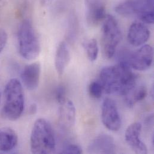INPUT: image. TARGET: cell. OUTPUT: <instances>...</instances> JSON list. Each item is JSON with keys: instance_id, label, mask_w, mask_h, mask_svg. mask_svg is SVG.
<instances>
[{"instance_id": "cell-1", "label": "cell", "mask_w": 154, "mask_h": 154, "mask_svg": "<svg viewBox=\"0 0 154 154\" xmlns=\"http://www.w3.org/2000/svg\"><path fill=\"white\" fill-rule=\"evenodd\" d=\"M104 92L125 96L137 84V76L126 63L104 67L100 72V79Z\"/></svg>"}, {"instance_id": "cell-2", "label": "cell", "mask_w": 154, "mask_h": 154, "mask_svg": "<svg viewBox=\"0 0 154 154\" xmlns=\"http://www.w3.org/2000/svg\"><path fill=\"white\" fill-rule=\"evenodd\" d=\"M4 96L2 116L9 121L17 120L24 110L25 97L22 83L16 78L10 79L5 85Z\"/></svg>"}, {"instance_id": "cell-3", "label": "cell", "mask_w": 154, "mask_h": 154, "mask_svg": "<svg viewBox=\"0 0 154 154\" xmlns=\"http://www.w3.org/2000/svg\"><path fill=\"white\" fill-rule=\"evenodd\" d=\"M56 140L51 124L45 119H38L34 123L30 137V148L35 154H52L55 152Z\"/></svg>"}, {"instance_id": "cell-4", "label": "cell", "mask_w": 154, "mask_h": 154, "mask_svg": "<svg viewBox=\"0 0 154 154\" xmlns=\"http://www.w3.org/2000/svg\"><path fill=\"white\" fill-rule=\"evenodd\" d=\"M17 43L19 53L23 58L32 61L39 56L40 43L30 20H23L20 23L17 32Z\"/></svg>"}, {"instance_id": "cell-5", "label": "cell", "mask_w": 154, "mask_h": 154, "mask_svg": "<svg viewBox=\"0 0 154 154\" xmlns=\"http://www.w3.org/2000/svg\"><path fill=\"white\" fill-rule=\"evenodd\" d=\"M154 0H124L116 7L115 11L125 16H136L146 24L154 23Z\"/></svg>"}, {"instance_id": "cell-6", "label": "cell", "mask_w": 154, "mask_h": 154, "mask_svg": "<svg viewBox=\"0 0 154 154\" xmlns=\"http://www.w3.org/2000/svg\"><path fill=\"white\" fill-rule=\"evenodd\" d=\"M101 44L104 55L112 58L122 38L121 31L116 19L110 14L107 15L103 22Z\"/></svg>"}, {"instance_id": "cell-7", "label": "cell", "mask_w": 154, "mask_h": 154, "mask_svg": "<svg viewBox=\"0 0 154 154\" xmlns=\"http://www.w3.org/2000/svg\"><path fill=\"white\" fill-rule=\"evenodd\" d=\"M121 61L128 64L131 69L137 71H145L152 65L154 51L151 46L145 45L133 53L124 54Z\"/></svg>"}, {"instance_id": "cell-8", "label": "cell", "mask_w": 154, "mask_h": 154, "mask_svg": "<svg viewBox=\"0 0 154 154\" xmlns=\"http://www.w3.org/2000/svg\"><path fill=\"white\" fill-rule=\"evenodd\" d=\"M101 120L103 125L112 131H117L121 127L122 121L116 103L106 98L101 106Z\"/></svg>"}, {"instance_id": "cell-9", "label": "cell", "mask_w": 154, "mask_h": 154, "mask_svg": "<svg viewBox=\"0 0 154 154\" xmlns=\"http://www.w3.org/2000/svg\"><path fill=\"white\" fill-rule=\"evenodd\" d=\"M87 23L92 27L103 23L107 17L106 0H85Z\"/></svg>"}, {"instance_id": "cell-10", "label": "cell", "mask_w": 154, "mask_h": 154, "mask_svg": "<svg viewBox=\"0 0 154 154\" xmlns=\"http://www.w3.org/2000/svg\"><path fill=\"white\" fill-rule=\"evenodd\" d=\"M142 125L140 122H134L130 125L126 130L125 138L126 142L136 154H147L146 145L140 138Z\"/></svg>"}, {"instance_id": "cell-11", "label": "cell", "mask_w": 154, "mask_h": 154, "mask_svg": "<svg viewBox=\"0 0 154 154\" xmlns=\"http://www.w3.org/2000/svg\"><path fill=\"white\" fill-rule=\"evenodd\" d=\"M150 31L145 23L140 21H135L130 25L127 39L130 45L138 47L146 43L150 37Z\"/></svg>"}, {"instance_id": "cell-12", "label": "cell", "mask_w": 154, "mask_h": 154, "mask_svg": "<svg viewBox=\"0 0 154 154\" xmlns=\"http://www.w3.org/2000/svg\"><path fill=\"white\" fill-rule=\"evenodd\" d=\"M58 122L64 131L70 130L76 121V109L72 101L66 99L60 104Z\"/></svg>"}, {"instance_id": "cell-13", "label": "cell", "mask_w": 154, "mask_h": 154, "mask_svg": "<svg viewBox=\"0 0 154 154\" xmlns=\"http://www.w3.org/2000/svg\"><path fill=\"white\" fill-rule=\"evenodd\" d=\"M41 66L38 63H33L26 66L22 71L20 78L25 87L30 91L36 89L39 85Z\"/></svg>"}, {"instance_id": "cell-14", "label": "cell", "mask_w": 154, "mask_h": 154, "mask_svg": "<svg viewBox=\"0 0 154 154\" xmlns=\"http://www.w3.org/2000/svg\"><path fill=\"white\" fill-rule=\"evenodd\" d=\"M88 151L90 154H114L115 141L108 134H100L92 141L88 146Z\"/></svg>"}, {"instance_id": "cell-15", "label": "cell", "mask_w": 154, "mask_h": 154, "mask_svg": "<svg viewBox=\"0 0 154 154\" xmlns=\"http://www.w3.org/2000/svg\"><path fill=\"white\" fill-rule=\"evenodd\" d=\"M70 52L65 42H61L57 49L55 58V66L57 73L62 76L70 61Z\"/></svg>"}, {"instance_id": "cell-16", "label": "cell", "mask_w": 154, "mask_h": 154, "mask_svg": "<svg viewBox=\"0 0 154 154\" xmlns=\"http://www.w3.org/2000/svg\"><path fill=\"white\" fill-rule=\"evenodd\" d=\"M17 135L12 128H0V151L10 152L17 146Z\"/></svg>"}, {"instance_id": "cell-17", "label": "cell", "mask_w": 154, "mask_h": 154, "mask_svg": "<svg viewBox=\"0 0 154 154\" xmlns=\"http://www.w3.org/2000/svg\"><path fill=\"white\" fill-rule=\"evenodd\" d=\"M148 95V90L144 85H136L124 96V100L126 104L131 107L134 106L137 103L143 101Z\"/></svg>"}, {"instance_id": "cell-18", "label": "cell", "mask_w": 154, "mask_h": 154, "mask_svg": "<svg viewBox=\"0 0 154 154\" xmlns=\"http://www.w3.org/2000/svg\"><path fill=\"white\" fill-rule=\"evenodd\" d=\"M84 47L88 60L91 62L96 61L99 54V47L97 40L91 38L88 40L85 43Z\"/></svg>"}, {"instance_id": "cell-19", "label": "cell", "mask_w": 154, "mask_h": 154, "mask_svg": "<svg viewBox=\"0 0 154 154\" xmlns=\"http://www.w3.org/2000/svg\"><path fill=\"white\" fill-rule=\"evenodd\" d=\"M88 92L92 98L98 99L101 97L104 90L100 81L97 80L90 83L88 87Z\"/></svg>"}, {"instance_id": "cell-20", "label": "cell", "mask_w": 154, "mask_h": 154, "mask_svg": "<svg viewBox=\"0 0 154 154\" xmlns=\"http://www.w3.org/2000/svg\"><path fill=\"white\" fill-rule=\"evenodd\" d=\"M83 151L82 148L76 144H68L66 145L63 151V154H82Z\"/></svg>"}, {"instance_id": "cell-21", "label": "cell", "mask_w": 154, "mask_h": 154, "mask_svg": "<svg viewBox=\"0 0 154 154\" xmlns=\"http://www.w3.org/2000/svg\"><path fill=\"white\" fill-rule=\"evenodd\" d=\"M55 98L59 104L64 101L66 97V89L63 86H59L55 91Z\"/></svg>"}, {"instance_id": "cell-22", "label": "cell", "mask_w": 154, "mask_h": 154, "mask_svg": "<svg viewBox=\"0 0 154 154\" xmlns=\"http://www.w3.org/2000/svg\"><path fill=\"white\" fill-rule=\"evenodd\" d=\"M8 40V35L6 31L0 28V55L5 48Z\"/></svg>"}, {"instance_id": "cell-23", "label": "cell", "mask_w": 154, "mask_h": 154, "mask_svg": "<svg viewBox=\"0 0 154 154\" xmlns=\"http://www.w3.org/2000/svg\"><path fill=\"white\" fill-rule=\"evenodd\" d=\"M41 3L44 6H48L52 4L53 0H40Z\"/></svg>"}, {"instance_id": "cell-24", "label": "cell", "mask_w": 154, "mask_h": 154, "mask_svg": "<svg viewBox=\"0 0 154 154\" xmlns=\"http://www.w3.org/2000/svg\"><path fill=\"white\" fill-rule=\"evenodd\" d=\"M0 100H1V94H0Z\"/></svg>"}, {"instance_id": "cell-25", "label": "cell", "mask_w": 154, "mask_h": 154, "mask_svg": "<svg viewBox=\"0 0 154 154\" xmlns=\"http://www.w3.org/2000/svg\"><path fill=\"white\" fill-rule=\"evenodd\" d=\"M0 1H1V0H0Z\"/></svg>"}]
</instances>
